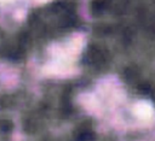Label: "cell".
Here are the masks:
<instances>
[{
  "mask_svg": "<svg viewBox=\"0 0 155 141\" xmlns=\"http://www.w3.org/2000/svg\"><path fill=\"white\" fill-rule=\"evenodd\" d=\"M92 8H93V11H97V13L101 12L104 8V1L103 0H94L92 4Z\"/></svg>",
  "mask_w": 155,
  "mask_h": 141,
  "instance_id": "1",
  "label": "cell"
},
{
  "mask_svg": "<svg viewBox=\"0 0 155 141\" xmlns=\"http://www.w3.org/2000/svg\"><path fill=\"white\" fill-rule=\"evenodd\" d=\"M92 140H93L92 133H84L82 136L80 137V141H92Z\"/></svg>",
  "mask_w": 155,
  "mask_h": 141,
  "instance_id": "2",
  "label": "cell"
}]
</instances>
